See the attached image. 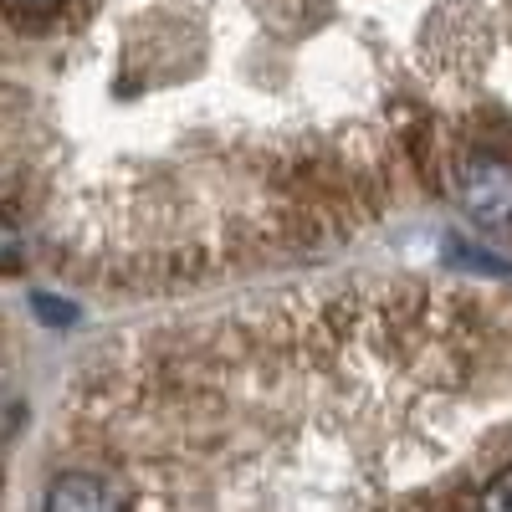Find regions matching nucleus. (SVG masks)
Returning <instances> with one entry per match:
<instances>
[{"mask_svg":"<svg viewBox=\"0 0 512 512\" xmlns=\"http://www.w3.org/2000/svg\"><path fill=\"white\" fill-rule=\"evenodd\" d=\"M41 512H123V492L113 487V477L88 472V466H72V472H57L47 487V507Z\"/></svg>","mask_w":512,"mask_h":512,"instance_id":"nucleus-1","label":"nucleus"},{"mask_svg":"<svg viewBox=\"0 0 512 512\" xmlns=\"http://www.w3.org/2000/svg\"><path fill=\"white\" fill-rule=\"evenodd\" d=\"M62 0H11V11H52Z\"/></svg>","mask_w":512,"mask_h":512,"instance_id":"nucleus-2","label":"nucleus"}]
</instances>
